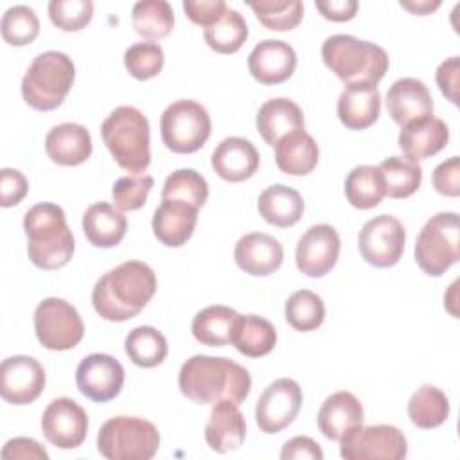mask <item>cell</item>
Segmentation results:
<instances>
[{"label": "cell", "mask_w": 460, "mask_h": 460, "mask_svg": "<svg viewBox=\"0 0 460 460\" xmlns=\"http://www.w3.org/2000/svg\"><path fill=\"white\" fill-rule=\"evenodd\" d=\"M230 343L248 358H262L277 345L273 323L259 314H239L230 332Z\"/></svg>", "instance_id": "31"}, {"label": "cell", "mask_w": 460, "mask_h": 460, "mask_svg": "<svg viewBox=\"0 0 460 460\" xmlns=\"http://www.w3.org/2000/svg\"><path fill=\"white\" fill-rule=\"evenodd\" d=\"M153 185H155V180L149 174H131V176L119 178L111 189V198L115 207L120 212L138 210L140 207H144Z\"/></svg>", "instance_id": "46"}, {"label": "cell", "mask_w": 460, "mask_h": 460, "mask_svg": "<svg viewBox=\"0 0 460 460\" xmlns=\"http://www.w3.org/2000/svg\"><path fill=\"white\" fill-rule=\"evenodd\" d=\"M131 23L138 36L162 40L172 31L174 13L165 0H140L131 9Z\"/></svg>", "instance_id": "38"}, {"label": "cell", "mask_w": 460, "mask_h": 460, "mask_svg": "<svg viewBox=\"0 0 460 460\" xmlns=\"http://www.w3.org/2000/svg\"><path fill=\"white\" fill-rule=\"evenodd\" d=\"M385 196V181L377 165H358L347 174L345 198L354 208H374Z\"/></svg>", "instance_id": "35"}, {"label": "cell", "mask_w": 460, "mask_h": 460, "mask_svg": "<svg viewBox=\"0 0 460 460\" xmlns=\"http://www.w3.org/2000/svg\"><path fill=\"white\" fill-rule=\"evenodd\" d=\"M198 210L199 208L180 199H162L151 221L155 237L169 248L183 246L194 234Z\"/></svg>", "instance_id": "22"}, {"label": "cell", "mask_w": 460, "mask_h": 460, "mask_svg": "<svg viewBox=\"0 0 460 460\" xmlns=\"http://www.w3.org/2000/svg\"><path fill=\"white\" fill-rule=\"evenodd\" d=\"M47 383L43 365L25 354L5 358L0 365V395L11 404H29L36 401Z\"/></svg>", "instance_id": "16"}, {"label": "cell", "mask_w": 460, "mask_h": 460, "mask_svg": "<svg viewBox=\"0 0 460 460\" xmlns=\"http://www.w3.org/2000/svg\"><path fill=\"white\" fill-rule=\"evenodd\" d=\"M124 377L126 372L120 361L102 352L88 354L75 368L77 390L95 402L115 399L124 386Z\"/></svg>", "instance_id": "14"}, {"label": "cell", "mask_w": 460, "mask_h": 460, "mask_svg": "<svg viewBox=\"0 0 460 460\" xmlns=\"http://www.w3.org/2000/svg\"><path fill=\"white\" fill-rule=\"evenodd\" d=\"M128 230L126 216L110 203H93L83 214V232L95 248L117 246Z\"/></svg>", "instance_id": "29"}, {"label": "cell", "mask_w": 460, "mask_h": 460, "mask_svg": "<svg viewBox=\"0 0 460 460\" xmlns=\"http://www.w3.org/2000/svg\"><path fill=\"white\" fill-rule=\"evenodd\" d=\"M158 447L156 426L142 417H111L97 433V451L108 460H149Z\"/></svg>", "instance_id": "7"}, {"label": "cell", "mask_w": 460, "mask_h": 460, "mask_svg": "<svg viewBox=\"0 0 460 460\" xmlns=\"http://www.w3.org/2000/svg\"><path fill=\"white\" fill-rule=\"evenodd\" d=\"M248 5L266 29L277 32L295 29L304 16V5L298 0H252Z\"/></svg>", "instance_id": "41"}, {"label": "cell", "mask_w": 460, "mask_h": 460, "mask_svg": "<svg viewBox=\"0 0 460 460\" xmlns=\"http://www.w3.org/2000/svg\"><path fill=\"white\" fill-rule=\"evenodd\" d=\"M212 131L210 115L198 101L178 99L160 117V135L172 153L189 155L205 146Z\"/></svg>", "instance_id": "9"}, {"label": "cell", "mask_w": 460, "mask_h": 460, "mask_svg": "<svg viewBox=\"0 0 460 460\" xmlns=\"http://www.w3.org/2000/svg\"><path fill=\"white\" fill-rule=\"evenodd\" d=\"M386 110L401 128L433 115V99L428 86L417 77H401L386 92Z\"/></svg>", "instance_id": "19"}, {"label": "cell", "mask_w": 460, "mask_h": 460, "mask_svg": "<svg viewBox=\"0 0 460 460\" xmlns=\"http://www.w3.org/2000/svg\"><path fill=\"white\" fill-rule=\"evenodd\" d=\"M203 38L212 50L219 54H234L248 40L246 20L239 11L228 7L214 25L203 31Z\"/></svg>", "instance_id": "39"}, {"label": "cell", "mask_w": 460, "mask_h": 460, "mask_svg": "<svg viewBox=\"0 0 460 460\" xmlns=\"http://www.w3.org/2000/svg\"><path fill=\"white\" fill-rule=\"evenodd\" d=\"M156 277L142 261H126L106 271L92 289L95 313L108 322L135 318L153 298Z\"/></svg>", "instance_id": "2"}, {"label": "cell", "mask_w": 460, "mask_h": 460, "mask_svg": "<svg viewBox=\"0 0 460 460\" xmlns=\"http://www.w3.org/2000/svg\"><path fill=\"white\" fill-rule=\"evenodd\" d=\"M2 458L4 460H47L49 453L34 440V438H27V437H16L5 442L4 449H2Z\"/></svg>", "instance_id": "51"}, {"label": "cell", "mask_w": 460, "mask_h": 460, "mask_svg": "<svg viewBox=\"0 0 460 460\" xmlns=\"http://www.w3.org/2000/svg\"><path fill=\"white\" fill-rule=\"evenodd\" d=\"M43 437L59 449L79 447L88 433V415L70 397H58L49 402L41 415Z\"/></svg>", "instance_id": "15"}, {"label": "cell", "mask_w": 460, "mask_h": 460, "mask_svg": "<svg viewBox=\"0 0 460 460\" xmlns=\"http://www.w3.org/2000/svg\"><path fill=\"white\" fill-rule=\"evenodd\" d=\"M340 235L334 226L327 223L313 225L296 243V268L307 277H323L334 268L340 255Z\"/></svg>", "instance_id": "17"}, {"label": "cell", "mask_w": 460, "mask_h": 460, "mask_svg": "<svg viewBox=\"0 0 460 460\" xmlns=\"http://www.w3.org/2000/svg\"><path fill=\"white\" fill-rule=\"evenodd\" d=\"M162 199H180L201 208L208 199V183L194 169H176L164 181Z\"/></svg>", "instance_id": "42"}, {"label": "cell", "mask_w": 460, "mask_h": 460, "mask_svg": "<svg viewBox=\"0 0 460 460\" xmlns=\"http://www.w3.org/2000/svg\"><path fill=\"white\" fill-rule=\"evenodd\" d=\"M235 264L248 275L266 277L277 271L284 261V248L279 239L264 232H252L235 243Z\"/></svg>", "instance_id": "20"}, {"label": "cell", "mask_w": 460, "mask_h": 460, "mask_svg": "<svg viewBox=\"0 0 460 460\" xmlns=\"http://www.w3.org/2000/svg\"><path fill=\"white\" fill-rule=\"evenodd\" d=\"M399 147L410 160H422L440 153L449 142V128L433 115L413 120L401 128Z\"/></svg>", "instance_id": "24"}, {"label": "cell", "mask_w": 460, "mask_h": 460, "mask_svg": "<svg viewBox=\"0 0 460 460\" xmlns=\"http://www.w3.org/2000/svg\"><path fill=\"white\" fill-rule=\"evenodd\" d=\"M385 194L394 199H402L411 196L422 181V167L419 162L406 156H388L379 165Z\"/></svg>", "instance_id": "37"}, {"label": "cell", "mask_w": 460, "mask_h": 460, "mask_svg": "<svg viewBox=\"0 0 460 460\" xmlns=\"http://www.w3.org/2000/svg\"><path fill=\"white\" fill-rule=\"evenodd\" d=\"M180 392L198 404H216L221 401L243 402L252 390L250 372L221 356L196 354L189 358L178 374Z\"/></svg>", "instance_id": "1"}, {"label": "cell", "mask_w": 460, "mask_h": 460, "mask_svg": "<svg viewBox=\"0 0 460 460\" xmlns=\"http://www.w3.org/2000/svg\"><path fill=\"white\" fill-rule=\"evenodd\" d=\"M181 5L187 18L203 29L214 25L228 9L223 0H183Z\"/></svg>", "instance_id": "47"}, {"label": "cell", "mask_w": 460, "mask_h": 460, "mask_svg": "<svg viewBox=\"0 0 460 460\" xmlns=\"http://www.w3.org/2000/svg\"><path fill=\"white\" fill-rule=\"evenodd\" d=\"M257 210L266 223L286 228L300 221L304 214V199L298 190L282 183H275L259 194Z\"/></svg>", "instance_id": "32"}, {"label": "cell", "mask_w": 460, "mask_h": 460, "mask_svg": "<svg viewBox=\"0 0 460 460\" xmlns=\"http://www.w3.org/2000/svg\"><path fill=\"white\" fill-rule=\"evenodd\" d=\"M323 65L347 84H374L385 77L390 59L383 47L350 34H332L322 45Z\"/></svg>", "instance_id": "4"}, {"label": "cell", "mask_w": 460, "mask_h": 460, "mask_svg": "<svg viewBox=\"0 0 460 460\" xmlns=\"http://www.w3.org/2000/svg\"><path fill=\"white\" fill-rule=\"evenodd\" d=\"M239 313L228 305H208L192 318V334L201 345L223 347L230 343V332Z\"/></svg>", "instance_id": "33"}, {"label": "cell", "mask_w": 460, "mask_h": 460, "mask_svg": "<svg viewBox=\"0 0 460 460\" xmlns=\"http://www.w3.org/2000/svg\"><path fill=\"white\" fill-rule=\"evenodd\" d=\"M47 9L50 22L65 32L84 29L93 16V2L90 0H50Z\"/></svg>", "instance_id": "45"}, {"label": "cell", "mask_w": 460, "mask_h": 460, "mask_svg": "<svg viewBox=\"0 0 460 460\" xmlns=\"http://www.w3.org/2000/svg\"><path fill=\"white\" fill-rule=\"evenodd\" d=\"M0 31L5 43L13 47L29 45L40 34L38 14L29 5H13L4 13Z\"/></svg>", "instance_id": "43"}, {"label": "cell", "mask_w": 460, "mask_h": 460, "mask_svg": "<svg viewBox=\"0 0 460 460\" xmlns=\"http://www.w3.org/2000/svg\"><path fill=\"white\" fill-rule=\"evenodd\" d=\"M246 437V422L239 406L232 401H221L212 406L205 424V440L216 453L237 451Z\"/></svg>", "instance_id": "23"}, {"label": "cell", "mask_w": 460, "mask_h": 460, "mask_svg": "<svg viewBox=\"0 0 460 460\" xmlns=\"http://www.w3.org/2000/svg\"><path fill=\"white\" fill-rule=\"evenodd\" d=\"M255 126L264 142L275 146L288 133L304 129V113L295 101L286 97H275L266 101L259 108Z\"/></svg>", "instance_id": "28"}, {"label": "cell", "mask_w": 460, "mask_h": 460, "mask_svg": "<svg viewBox=\"0 0 460 460\" xmlns=\"http://www.w3.org/2000/svg\"><path fill=\"white\" fill-rule=\"evenodd\" d=\"M280 458L282 460H322L323 458V451L320 447L318 442H314L311 437L305 435H298L289 438L288 442H284L282 449H280Z\"/></svg>", "instance_id": "52"}, {"label": "cell", "mask_w": 460, "mask_h": 460, "mask_svg": "<svg viewBox=\"0 0 460 460\" xmlns=\"http://www.w3.org/2000/svg\"><path fill=\"white\" fill-rule=\"evenodd\" d=\"M164 50L158 43L138 41L126 49L124 66L138 81L156 77L164 68Z\"/></svg>", "instance_id": "44"}, {"label": "cell", "mask_w": 460, "mask_h": 460, "mask_svg": "<svg viewBox=\"0 0 460 460\" xmlns=\"http://www.w3.org/2000/svg\"><path fill=\"white\" fill-rule=\"evenodd\" d=\"M406 453V437L390 424H359L340 438V455L345 460H401Z\"/></svg>", "instance_id": "11"}, {"label": "cell", "mask_w": 460, "mask_h": 460, "mask_svg": "<svg viewBox=\"0 0 460 460\" xmlns=\"http://www.w3.org/2000/svg\"><path fill=\"white\" fill-rule=\"evenodd\" d=\"M408 417L411 424L420 429L437 428L449 417V399L440 388L422 385L408 401Z\"/></svg>", "instance_id": "34"}, {"label": "cell", "mask_w": 460, "mask_h": 460, "mask_svg": "<svg viewBox=\"0 0 460 460\" xmlns=\"http://www.w3.org/2000/svg\"><path fill=\"white\" fill-rule=\"evenodd\" d=\"M286 322L300 332H311L323 323L325 305L320 295L311 289L295 291L284 304Z\"/></svg>", "instance_id": "40"}, {"label": "cell", "mask_w": 460, "mask_h": 460, "mask_svg": "<svg viewBox=\"0 0 460 460\" xmlns=\"http://www.w3.org/2000/svg\"><path fill=\"white\" fill-rule=\"evenodd\" d=\"M296 66L293 47L282 40H262L248 56V70L261 84H280L288 81Z\"/></svg>", "instance_id": "18"}, {"label": "cell", "mask_w": 460, "mask_h": 460, "mask_svg": "<svg viewBox=\"0 0 460 460\" xmlns=\"http://www.w3.org/2000/svg\"><path fill=\"white\" fill-rule=\"evenodd\" d=\"M74 79L75 66L65 52H41L32 59L22 79V97L38 111H52L65 101Z\"/></svg>", "instance_id": "6"}, {"label": "cell", "mask_w": 460, "mask_h": 460, "mask_svg": "<svg viewBox=\"0 0 460 460\" xmlns=\"http://www.w3.org/2000/svg\"><path fill=\"white\" fill-rule=\"evenodd\" d=\"M316 9L325 20L331 22H349L356 16L358 2L356 0H320Z\"/></svg>", "instance_id": "53"}, {"label": "cell", "mask_w": 460, "mask_h": 460, "mask_svg": "<svg viewBox=\"0 0 460 460\" xmlns=\"http://www.w3.org/2000/svg\"><path fill=\"white\" fill-rule=\"evenodd\" d=\"M340 122L349 129H367L381 111V93L374 84H347L336 104Z\"/></svg>", "instance_id": "26"}, {"label": "cell", "mask_w": 460, "mask_h": 460, "mask_svg": "<svg viewBox=\"0 0 460 460\" xmlns=\"http://www.w3.org/2000/svg\"><path fill=\"white\" fill-rule=\"evenodd\" d=\"M401 7L410 11L411 14H429L435 9L440 7V0H411V2H401Z\"/></svg>", "instance_id": "54"}, {"label": "cell", "mask_w": 460, "mask_h": 460, "mask_svg": "<svg viewBox=\"0 0 460 460\" xmlns=\"http://www.w3.org/2000/svg\"><path fill=\"white\" fill-rule=\"evenodd\" d=\"M101 137L113 160L128 172L140 174L151 164L147 117L135 106L115 108L101 124Z\"/></svg>", "instance_id": "5"}, {"label": "cell", "mask_w": 460, "mask_h": 460, "mask_svg": "<svg viewBox=\"0 0 460 460\" xmlns=\"http://www.w3.org/2000/svg\"><path fill=\"white\" fill-rule=\"evenodd\" d=\"M29 190V181L18 169L4 167L0 171V205L4 208L18 205Z\"/></svg>", "instance_id": "49"}, {"label": "cell", "mask_w": 460, "mask_h": 460, "mask_svg": "<svg viewBox=\"0 0 460 460\" xmlns=\"http://www.w3.org/2000/svg\"><path fill=\"white\" fill-rule=\"evenodd\" d=\"M45 151L58 165H81L92 155L90 131L77 122L58 124L45 137Z\"/></svg>", "instance_id": "27"}, {"label": "cell", "mask_w": 460, "mask_h": 460, "mask_svg": "<svg viewBox=\"0 0 460 460\" xmlns=\"http://www.w3.org/2000/svg\"><path fill=\"white\" fill-rule=\"evenodd\" d=\"M404 241L406 230L402 223L395 216L381 214L361 226L358 248L370 266L392 268L402 257Z\"/></svg>", "instance_id": "12"}, {"label": "cell", "mask_w": 460, "mask_h": 460, "mask_svg": "<svg viewBox=\"0 0 460 460\" xmlns=\"http://www.w3.org/2000/svg\"><path fill=\"white\" fill-rule=\"evenodd\" d=\"M34 332L49 350H68L84 336V323L77 309L63 298H43L34 309Z\"/></svg>", "instance_id": "10"}, {"label": "cell", "mask_w": 460, "mask_h": 460, "mask_svg": "<svg viewBox=\"0 0 460 460\" xmlns=\"http://www.w3.org/2000/svg\"><path fill=\"white\" fill-rule=\"evenodd\" d=\"M318 156V144L305 129L291 131L275 144L277 167L289 176L309 174L316 167Z\"/></svg>", "instance_id": "30"}, {"label": "cell", "mask_w": 460, "mask_h": 460, "mask_svg": "<svg viewBox=\"0 0 460 460\" xmlns=\"http://www.w3.org/2000/svg\"><path fill=\"white\" fill-rule=\"evenodd\" d=\"M460 223L456 212H438L420 228L415 241V262L429 277H440L460 257Z\"/></svg>", "instance_id": "8"}, {"label": "cell", "mask_w": 460, "mask_h": 460, "mask_svg": "<svg viewBox=\"0 0 460 460\" xmlns=\"http://www.w3.org/2000/svg\"><path fill=\"white\" fill-rule=\"evenodd\" d=\"M433 189L449 198H456L460 194V162L458 156H451L440 162L431 174Z\"/></svg>", "instance_id": "48"}, {"label": "cell", "mask_w": 460, "mask_h": 460, "mask_svg": "<svg viewBox=\"0 0 460 460\" xmlns=\"http://www.w3.org/2000/svg\"><path fill=\"white\" fill-rule=\"evenodd\" d=\"M27 255L40 270H59L74 255V235L65 210L56 203H36L23 216Z\"/></svg>", "instance_id": "3"}, {"label": "cell", "mask_w": 460, "mask_h": 460, "mask_svg": "<svg viewBox=\"0 0 460 460\" xmlns=\"http://www.w3.org/2000/svg\"><path fill=\"white\" fill-rule=\"evenodd\" d=\"M363 406L359 399L350 392H334L320 406L316 422L322 435L329 440L340 442V438L352 428L363 424Z\"/></svg>", "instance_id": "25"}, {"label": "cell", "mask_w": 460, "mask_h": 460, "mask_svg": "<svg viewBox=\"0 0 460 460\" xmlns=\"http://www.w3.org/2000/svg\"><path fill=\"white\" fill-rule=\"evenodd\" d=\"M435 79H437V84H438L442 95H446V99L451 101L453 104H458V84H460V59H458V56H451L446 61H442L437 66Z\"/></svg>", "instance_id": "50"}, {"label": "cell", "mask_w": 460, "mask_h": 460, "mask_svg": "<svg viewBox=\"0 0 460 460\" xmlns=\"http://www.w3.org/2000/svg\"><path fill=\"white\" fill-rule=\"evenodd\" d=\"M302 388L289 377L270 383L255 404V422L262 433L273 435L288 428L302 408Z\"/></svg>", "instance_id": "13"}, {"label": "cell", "mask_w": 460, "mask_h": 460, "mask_svg": "<svg viewBox=\"0 0 460 460\" xmlns=\"http://www.w3.org/2000/svg\"><path fill=\"white\" fill-rule=\"evenodd\" d=\"M124 349L133 365L142 368H153L167 358V340L165 336L151 327L138 325L131 329L124 340Z\"/></svg>", "instance_id": "36"}, {"label": "cell", "mask_w": 460, "mask_h": 460, "mask_svg": "<svg viewBox=\"0 0 460 460\" xmlns=\"http://www.w3.org/2000/svg\"><path fill=\"white\" fill-rule=\"evenodd\" d=\"M261 156L257 147L243 137L223 138L210 156V165L214 172L225 181H244L255 174L259 169Z\"/></svg>", "instance_id": "21"}]
</instances>
